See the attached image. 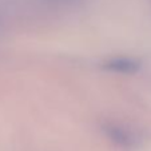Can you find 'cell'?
Here are the masks:
<instances>
[{
	"mask_svg": "<svg viewBox=\"0 0 151 151\" xmlns=\"http://www.w3.org/2000/svg\"><path fill=\"white\" fill-rule=\"evenodd\" d=\"M106 134L110 137L112 142H115L118 146H122L126 148H131L137 145V137L126 127H120L116 124L106 126Z\"/></svg>",
	"mask_w": 151,
	"mask_h": 151,
	"instance_id": "obj_1",
	"label": "cell"
},
{
	"mask_svg": "<svg viewBox=\"0 0 151 151\" xmlns=\"http://www.w3.org/2000/svg\"><path fill=\"white\" fill-rule=\"evenodd\" d=\"M106 70L116 74H134L139 68V63L130 58H114L106 62Z\"/></svg>",
	"mask_w": 151,
	"mask_h": 151,
	"instance_id": "obj_2",
	"label": "cell"
}]
</instances>
